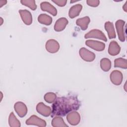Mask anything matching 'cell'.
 Instances as JSON below:
<instances>
[{"mask_svg":"<svg viewBox=\"0 0 127 127\" xmlns=\"http://www.w3.org/2000/svg\"><path fill=\"white\" fill-rule=\"evenodd\" d=\"M80 105L76 96L57 98L52 105L51 117L64 116L71 111L77 110Z\"/></svg>","mask_w":127,"mask_h":127,"instance_id":"1","label":"cell"},{"mask_svg":"<svg viewBox=\"0 0 127 127\" xmlns=\"http://www.w3.org/2000/svg\"><path fill=\"white\" fill-rule=\"evenodd\" d=\"M84 38H97L107 42V38L104 33L99 29H92L85 34Z\"/></svg>","mask_w":127,"mask_h":127,"instance_id":"2","label":"cell"},{"mask_svg":"<svg viewBox=\"0 0 127 127\" xmlns=\"http://www.w3.org/2000/svg\"><path fill=\"white\" fill-rule=\"evenodd\" d=\"M125 21L122 19L118 20L115 23L116 28L119 39L122 42H124L126 39L125 34Z\"/></svg>","mask_w":127,"mask_h":127,"instance_id":"3","label":"cell"},{"mask_svg":"<svg viewBox=\"0 0 127 127\" xmlns=\"http://www.w3.org/2000/svg\"><path fill=\"white\" fill-rule=\"evenodd\" d=\"M79 54L82 59L86 62H92L95 59V54L84 47L80 49Z\"/></svg>","mask_w":127,"mask_h":127,"instance_id":"4","label":"cell"},{"mask_svg":"<svg viewBox=\"0 0 127 127\" xmlns=\"http://www.w3.org/2000/svg\"><path fill=\"white\" fill-rule=\"evenodd\" d=\"M85 45L97 51H102L105 48V44L104 43L96 40H86L85 41Z\"/></svg>","mask_w":127,"mask_h":127,"instance_id":"5","label":"cell"},{"mask_svg":"<svg viewBox=\"0 0 127 127\" xmlns=\"http://www.w3.org/2000/svg\"><path fill=\"white\" fill-rule=\"evenodd\" d=\"M27 125H35L38 127H45L46 126V122L45 120L39 118L36 115L31 116L26 121Z\"/></svg>","mask_w":127,"mask_h":127,"instance_id":"6","label":"cell"},{"mask_svg":"<svg viewBox=\"0 0 127 127\" xmlns=\"http://www.w3.org/2000/svg\"><path fill=\"white\" fill-rule=\"evenodd\" d=\"M60 44L54 39L48 40L45 45L46 50L50 53H57L60 49Z\"/></svg>","mask_w":127,"mask_h":127,"instance_id":"7","label":"cell"},{"mask_svg":"<svg viewBox=\"0 0 127 127\" xmlns=\"http://www.w3.org/2000/svg\"><path fill=\"white\" fill-rule=\"evenodd\" d=\"M110 78L113 84L116 85H119L123 81V75L120 71L115 70L111 73Z\"/></svg>","mask_w":127,"mask_h":127,"instance_id":"8","label":"cell"},{"mask_svg":"<svg viewBox=\"0 0 127 127\" xmlns=\"http://www.w3.org/2000/svg\"><path fill=\"white\" fill-rule=\"evenodd\" d=\"M66 119L70 125L72 126H76L80 122V116L76 111L70 112L67 114Z\"/></svg>","mask_w":127,"mask_h":127,"instance_id":"9","label":"cell"},{"mask_svg":"<svg viewBox=\"0 0 127 127\" xmlns=\"http://www.w3.org/2000/svg\"><path fill=\"white\" fill-rule=\"evenodd\" d=\"M14 109L17 115L20 118L24 117L27 113V107L22 102H17L14 105Z\"/></svg>","mask_w":127,"mask_h":127,"instance_id":"10","label":"cell"},{"mask_svg":"<svg viewBox=\"0 0 127 127\" xmlns=\"http://www.w3.org/2000/svg\"><path fill=\"white\" fill-rule=\"evenodd\" d=\"M37 112L44 117H48L52 113L51 108L45 105L43 102L39 103L36 106Z\"/></svg>","mask_w":127,"mask_h":127,"instance_id":"11","label":"cell"},{"mask_svg":"<svg viewBox=\"0 0 127 127\" xmlns=\"http://www.w3.org/2000/svg\"><path fill=\"white\" fill-rule=\"evenodd\" d=\"M19 13L23 22L27 25H30L32 22V16L31 12L26 9L19 10Z\"/></svg>","mask_w":127,"mask_h":127,"instance_id":"12","label":"cell"},{"mask_svg":"<svg viewBox=\"0 0 127 127\" xmlns=\"http://www.w3.org/2000/svg\"><path fill=\"white\" fill-rule=\"evenodd\" d=\"M40 7L43 11L48 12L53 16H56L57 14V9L49 2H42L40 4Z\"/></svg>","mask_w":127,"mask_h":127,"instance_id":"13","label":"cell"},{"mask_svg":"<svg viewBox=\"0 0 127 127\" xmlns=\"http://www.w3.org/2000/svg\"><path fill=\"white\" fill-rule=\"evenodd\" d=\"M68 20L65 17L59 18L54 25V30L57 32H60L64 30L68 24Z\"/></svg>","mask_w":127,"mask_h":127,"instance_id":"14","label":"cell"},{"mask_svg":"<svg viewBox=\"0 0 127 127\" xmlns=\"http://www.w3.org/2000/svg\"><path fill=\"white\" fill-rule=\"evenodd\" d=\"M121 51V47L115 41H111L109 45L108 53L113 56L118 55Z\"/></svg>","mask_w":127,"mask_h":127,"instance_id":"15","label":"cell"},{"mask_svg":"<svg viewBox=\"0 0 127 127\" xmlns=\"http://www.w3.org/2000/svg\"><path fill=\"white\" fill-rule=\"evenodd\" d=\"M82 9V6L80 4H77L71 6L68 12V16L70 18H74L77 16Z\"/></svg>","mask_w":127,"mask_h":127,"instance_id":"16","label":"cell"},{"mask_svg":"<svg viewBox=\"0 0 127 127\" xmlns=\"http://www.w3.org/2000/svg\"><path fill=\"white\" fill-rule=\"evenodd\" d=\"M104 26L105 30L108 33L109 38L110 39L115 38L116 34L113 23L110 21H107L105 22Z\"/></svg>","mask_w":127,"mask_h":127,"instance_id":"17","label":"cell"},{"mask_svg":"<svg viewBox=\"0 0 127 127\" xmlns=\"http://www.w3.org/2000/svg\"><path fill=\"white\" fill-rule=\"evenodd\" d=\"M90 21V18L88 16H85L77 19L76 21V24L80 27L81 30H85L87 28Z\"/></svg>","mask_w":127,"mask_h":127,"instance_id":"18","label":"cell"},{"mask_svg":"<svg viewBox=\"0 0 127 127\" xmlns=\"http://www.w3.org/2000/svg\"><path fill=\"white\" fill-rule=\"evenodd\" d=\"M38 22L42 24L46 25H50L52 23V18L46 14H41L38 17Z\"/></svg>","mask_w":127,"mask_h":127,"instance_id":"19","label":"cell"},{"mask_svg":"<svg viewBox=\"0 0 127 127\" xmlns=\"http://www.w3.org/2000/svg\"><path fill=\"white\" fill-rule=\"evenodd\" d=\"M51 125L53 127H68L63 119L60 116H56L52 120Z\"/></svg>","mask_w":127,"mask_h":127,"instance_id":"20","label":"cell"},{"mask_svg":"<svg viewBox=\"0 0 127 127\" xmlns=\"http://www.w3.org/2000/svg\"><path fill=\"white\" fill-rule=\"evenodd\" d=\"M8 124L10 127H19L21 126L20 122L13 112H11L9 116Z\"/></svg>","mask_w":127,"mask_h":127,"instance_id":"21","label":"cell"},{"mask_svg":"<svg viewBox=\"0 0 127 127\" xmlns=\"http://www.w3.org/2000/svg\"><path fill=\"white\" fill-rule=\"evenodd\" d=\"M111 62L107 58H103L100 61V67L104 71H108L111 67Z\"/></svg>","mask_w":127,"mask_h":127,"instance_id":"22","label":"cell"},{"mask_svg":"<svg viewBox=\"0 0 127 127\" xmlns=\"http://www.w3.org/2000/svg\"><path fill=\"white\" fill-rule=\"evenodd\" d=\"M114 66L115 67H120L126 69L127 68V60L122 58L116 59L114 61Z\"/></svg>","mask_w":127,"mask_h":127,"instance_id":"23","label":"cell"},{"mask_svg":"<svg viewBox=\"0 0 127 127\" xmlns=\"http://www.w3.org/2000/svg\"><path fill=\"white\" fill-rule=\"evenodd\" d=\"M20 2L22 4L30 8L32 10H35L37 8L35 0H21Z\"/></svg>","mask_w":127,"mask_h":127,"instance_id":"24","label":"cell"},{"mask_svg":"<svg viewBox=\"0 0 127 127\" xmlns=\"http://www.w3.org/2000/svg\"><path fill=\"white\" fill-rule=\"evenodd\" d=\"M45 101L48 103H53L57 98V95L53 92H48L44 96Z\"/></svg>","mask_w":127,"mask_h":127,"instance_id":"25","label":"cell"},{"mask_svg":"<svg viewBox=\"0 0 127 127\" xmlns=\"http://www.w3.org/2000/svg\"><path fill=\"white\" fill-rule=\"evenodd\" d=\"M87 4L92 7H97L100 3V1L98 0H87L86 1Z\"/></svg>","mask_w":127,"mask_h":127,"instance_id":"26","label":"cell"},{"mask_svg":"<svg viewBox=\"0 0 127 127\" xmlns=\"http://www.w3.org/2000/svg\"><path fill=\"white\" fill-rule=\"evenodd\" d=\"M53 2H54L55 3H56L57 5L60 6H64L65 5L67 0H52Z\"/></svg>","mask_w":127,"mask_h":127,"instance_id":"27","label":"cell"},{"mask_svg":"<svg viewBox=\"0 0 127 127\" xmlns=\"http://www.w3.org/2000/svg\"><path fill=\"white\" fill-rule=\"evenodd\" d=\"M7 2V1L6 0H0V7H1L3 5H5Z\"/></svg>","mask_w":127,"mask_h":127,"instance_id":"28","label":"cell"},{"mask_svg":"<svg viewBox=\"0 0 127 127\" xmlns=\"http://www.w3.org/2000/svg\"><path fill=\"white\" fill-rule=\"evenodd\" d=\"M127 1L126 2V3H125V4L123 5V8L124 10V11L125 12L127 11Z\"/></svg>","mask_w":127,"mask_h":127,"instance_id":"29","label":"cell"},{"mask_svg":"<svg viewBox=\"0 0 127 127\" xmlns=\"http://www.w3.org/2000/svg\"><path fill=\"white\" fill-rule=\"evenodd\" d=\"M0 20H1V23H0V25H1L3 23V19L2 17H0Z\"/></svg>","mask_w":127,"mask_h":127,"instance_id":"30","label":"cell"}]
</instances>
